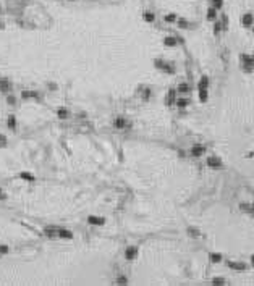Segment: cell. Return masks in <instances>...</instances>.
<instances>
[{
	"label": "cell",
	"mask_w": 254,
	"mask_h": 286,
	"mask_svg": "<svg viewBox=\"0 0 254 286\" xmlns=\"http://www.w3.org/2000/svg\"><path fill=\"white\" fill-rule=\"evenodd\" d=\"M21 99H23V100H29V99H36V100H39L41 99V96H39V92L37 91H32V89H23L21 91Z\"/></svg>",
	"instance_id": "cell-1"
},
{
	"label": "cell",
	"mask_w": 254,
	"mask_h": 286,
	"mask_svg": "<svg viewBox=\"0 0 254 286\" xmlns=\"http://www.w3.org/2000/svg\"><path fill=\"white\" fill-rule=\"evenodd\" d=\"M10 91H11L10 79H6V78H0V92H2V94H8Z\"/></svg>",
	"instance_id": "cell-2"
},
{
	"label": "cell",
	"mask_w": 254,
	"mask_h": 286,
	"mask_svg": "<svg viewBox=\"0 0 254 286\" xmlns=\"http://www.w3.org/2000/svg\"><path fill=\"white\" fill-rule=\"evenodd\" d=\"M6 128H8L10 131H16L18 121H16V117L15 115H8V118H6Z\"/></svg>",
	"instance_id": "cell-3"
},
{
	"label": "cell",
	"mask_w": 254,
	"mask_h": 286,
	"mask_svg": "<svg viewBox=\"0 0 254 286\" xmlns=\"http://www.w3.org/2000/svg\"><path fill=\"white\" fill-rule=\"evenodd\" d=\"M57 238H60V239H71L73 238V233L70 231V230H67V228H58Z\"/></svg>",
	"instance_id": "cell-4"
},
{
	"label": "cell",
	"mask_w": 254,
	"mask_h": 286,
	"mask_svg": "<svg viewBox=\"0 0 254 286\" xmlns=\"http://www.w3.org/2000/svg\"><path fill=\"white\" fill-rule=\"evenodd\" d=\"M42 233H44L47 238H57L58 228H55V226H45L44 230H42Z\"/></svg>",
	"instance_id": "cell-5"
},
{
	"label": "cell",
	"mask_w": 254,
	"mask_h": 286,
	"mask_svg": "<svg viewBox=\"0 0 254 286\" xmlns=\"http://www.w3.org/2000/svg\"><path fill=\"white\" fill-rule=\"evenodd\" d=\"M19 178L23 181H26V183H34V181H36V176H34L32 173H28V171H21Z\"/></svg>",
	"instance_id": "cell-6"
},
{
	"label": "cell",
	"mask_w": 254,
	"mask_h": 286,
	"mask_svg": "<svg viewBox=\"0 0 254 286\" xmlns=\"http://www.w3.org/2000/svg\"><path fill=\"white\" fill-rule=\"evenodd\" d=\"M136 255H138V249H136V247H126V251H125V257H126L128 260H133Z\"/></svg>",
	"instance_id": "cell-7"
},
{
	"label": "cell",
	"mask_w": 254,
	"mask_h": 286,
	"mask_svg": "<svg viewBox=\"0 0 254 286\" xmlns=\"http://www.w3.org/2000/svg\"><path fill=\"white\" fill-rule=\"evenodd\" d=\"M88 221L91 225H104L105 223V220L102 218V217H94V215H91L89 218H88Z\"/></svg>",
	"instance_id": "cell-8"
},
{
	"label": "cell",
	"mask_w": 254,
	"mask_h": 286,
	"mask_svg": "<svg viewBox=\"0 0 254 286\" xmlns=\"http://www.w3.org/2000/svg\"><path fill=\"white\" fill-rule=\"evenodd\" d=\"M252 15H251V13H246V15H243L241 16V23L244 24V26H251L252 24Z\"/></svg>",
	"instance_id": "cell-9"
},
{
	"label": "cell",
	"mask_w": 254,
	"mask_h": 286,
	"mask_svg": "<svg viewBox=\"0 0 254 286\" xmlns=\"http://www.w3.org/2000/svg\"><path fill=\"white\" fill-rule=\"evenodd\" d=\"M57 117H58L60 120H67V118L70 117V110H67V109H63V107H62V109L57 110Z\"/></svg>",
	"instance_id": "cell-10"
},
{
	"label": "cell",
	"mask_w": 254,
	"mask_h": 286,
	"mask_svg": "<svg viewBox=\"0 0 254 286\" xmlns=\"http://www.w3.org/2000/svg\"><path fill=\"white\" fill-rule=\"evenodd\" d=\"M207 165L212 168H218L220 167V160H217L215 157H210V159H207Z\"/></svg>",
	"instance_id": "cell-11"
},
{
	"label": "cell",
	"mask_w": 254,
	"mask_h": 286,
	"mask_svg": "<svg viewBox=\"0 0 254 286\" xmlns=\"http://www.w3.org/2000/svg\"><path fill=\"white\" fill-rule=\"evenodd\" d=\"M115 128H117V130H125V128H126L125 118H117L115 120Z\"/></svg>",
	"instance_id": "cell-12"
},
{
	"label": "cell",
	"mask_w": 254,
	"mask_h": 286,
	"mask_svg": "<svg viewBox=\"0 0 254 286\" xmlns=\"http://www.w3.org/2000/svg\"><path fill=\"white\" fill-rule=\"evenodd\" d=\"M204 152H206V149H204L202 146H196V147H193V151H191V154H193V155H196V157L202 155Z\"/></svg>",
	"instance_id": "cell-13"
},
{
	"label": "cell",
	"mask_w": 254,
	"mask_h": 286,
	"mask_svg": "<svg viewBox=\"0 0 254 286\" xmlns=\"http://www.w3.org/2000/svg\"><path fill=\"white\" fill-rule=\"evenodd\" d=\"M143 18H144L146 21H149V23H152V21L156 19V16H154V13H151V11H146L144 15H143Z\"/></svg>",
	"instance_id": "cell-14"
},
{
	"label": "cell",
	"mask_w": 254,
	"mask_h": 286,
	"mask_svg": "<svg viewBox=\"0 0 254 286\" xmlns=\"http://www.w3.org/2000/svg\"><path fill=\"white\" fill-rule=\"evenodd\" d=\"M117 284H122V286L128 284V278H126V276H118L117 278Z\"/></svg>",
	"instance_id": "cell-15"
},
{
	"label": "cell",
	"mask_w": 254,
	"mask_h": 286,
	"mask_svg": "<svg viewBox=\"0 0 254 286\" xmlns=\"http://www.w3.org/2000/svg\"><path fill=\"white\" fill-rule=\"evenodd\" d=\"M164 44H165V45H175V44H176V39H173V37H165Z\"/></svg>",
	"instance_id": "cell-16"
},
{
	"label": "cell",
	"mask_w": 254,
	"mask_h": 286,
	"mask_svg": "<svg viewBox=\"0 0 254 286\" xmlns=\"http://www.w3.org/2000/svg\"><path fill=\"white\" fill-rule=\"evenodd\" d=\"M8 251H10V247L6 244H0V254H8Z\"/></svg>",
	"instance_id": "cell-17"
},
{
	"label": "cell",
	"mask_w": 254,
	"mask_h": 286,
	"mask_svg": "<svg viewBox=\"0 0 254 286\" xmlns=\"http://www.w3.org/2000/svg\"><path fill=\"white\" fill-rule=\"evenodd\" d=\"M6 102H8V105H15L16 104V99L13 97V96H8V97H6Z\"/></svg>",
	"instance_id": "cell-18"
},
{
	"label": "cell",
	"mask_w": 254,
	"mask_h": 286,
	"mask_svg": "<svg viewBox=\"0 0 254 286\" xmlns=\"http://www.w3.org/2000/svg\"><path fill=\"white\" fill-rule=\"evenodd\" d=\"M207 18H209V19H214V18H215V8H210V10H209Z\"/></svg>",
	"instance_id": "cell-19"
},
{
	"label": "cell",
	"mask_w": 254,
	"mask_h": 286,
	"mask_svg": "<svg viewBox=\"0 0 254 286\" xmlns=\"http://www.w3.org/2000/svg\"><path fill=\"white\" fill-rule=\"evenodd\" d=\"M178 91H180V92H186V91H188V84H181L180 88H178Z\"/></svg>",
	"instance_id": "cell-20"
},
{
	"label": "cell",
	"mask_w": 254,
	"mask_h": 286,
	"mask_svg": "<svg viewBox=\"0 0 254 286\" xmlns=\"http://www.w3.org/2000/svg\"><path fill=\"white\" fill-rule=\"evenodd\" d=\"M0 146H6V138L0 134Z\"/></svg>",
	"instance_id": "cell-21"
},
{
	"label": "cell",
	"mask_w": 254,
	"mask_h": 286,
	"mask_svg": "<svg viewBox=\"0 0 254 286\" xmlns=\"http://www.w3.org/2000/svg\"><path fill=\"white\" fill-rule=\"evenodd\" d=\"M230 267L238 268V270H244V265H236V263H230Z\"/></svg>",
	"instance_id": "cell-22"
},
{
	"label": "cell",
	"mask_w": 254,
	"mask_h": 286,
	"mask_svg": "<svg viewBox=\"0 0 254 286\" xmlns=\"http://www.w3.org/2000/svg\"><path fill=\"white\" fill-rule=\"evenodd\" d=\"M214 6H215V8H220V6H222V0H214Z\"/></svg>",
	"instance_id": "cell-23"
},
{
	"label": "cell",
	"mask_w": 254,
	"mask_h": 286,
	"mask_svg": "<svg viewBox=\"0 0 254 286\" xmlns=\"http://www.w3.org/2000/svg\"><path fill=\"white\" fill-rule=\"evenodd\" d=\"M212 283H214V284H223V280H222V278H215Z\"/></svg>",
	"instance_id": "cell-24"
},
{
	"label": "cell",
	"mask_w": 254,
	"mask_h": 286,
	"mask_svg": "<svg viewBox=\"0 0 254 286\" xmlns=\"http://www.w3.org/2000/svg\"><path fill=\"white\" fill-rule=\"evenodd\" d=\"M210 257H212V262H218V260H220V255H215V254H212Z\"/></svg>",
	"instance_id": "cell-25"
},
{
	"label": "cell",
	"mask_w": 254,
	"mask_h": 286,
	"mask_svg": "<svg viewBox=\"0 0 254 286\" xmlns=\"http://www.w3.org/2000/svg\"><path fill=\"white\" fill-rule=\"evenodd\" d=\"M176 102H178V105H181V107L186 105V100H185V99H180V100H176Z\"/></svg>",
	"instance_id": "cell-26"
},
{
	"label": "cell",
	"mask_w": 254,
	"mask_h": 286,
	"mask_svg": "<svg viewBox=\"0 0 254 286\" xmlns=\"http://www.w3.org/2000/svg\"><path fill=\"white\" fill-rule=\"evenodd\" d=\"M165 19H167V21H173V19H175V15H168Z\"/></svg>",
	"instance_id": "cell-27"
},
{
	"label": "cell",
	"mask_w": 254,
	"mask_h": 286,
	"mask_svg": "<svg viewBox=\"0 0 254 286\" xmlns=\"http://www.w3.org/2000/svg\"><path fill=\"white\" fill-rule=\"evenodd\" d=\"M0 29H3V24L2 23H0Z\"/></svg>",
	"instance_id": "cell-28"
},
{
	"label": "cell",
	"mask_w": 254,
	"mask_h": 286,
	"mask_svg": "<svg viewBox=\"0 0 254 286\" xmlns=\"http://www.w3.org/2000/svg\"><path fill=\"white\" fill-rule=\"evenodd\" d=\"M252 263H254V257H252Z\"/></svg>",
	"instance_id": "cell-29"
},
{
	"label": "cell",
	"mask_w": 254,
	"mask_h": 286,
	"mask_svg": "<svg viewBox=\"0 0 254 286\" xmlns=\"http://www.w3.org/2000/svg\"><path fill=\"white\" fill-rule=\"evenodd\" d=\"M70 2H75V0H70Z\"/></svg>",
	"instance_id": "cell-30"
},
{
	"label": "cell",
	"mask_w": 254,
	"mask_h": 286,
	"mask_svg": "<svg viewBox=\"0 0 254 286\" xmlns=\"http://www.w3.org/2000/svg\"><path fill=\"white\" fill-rule=\"evenodd\" d=\"M24 2H28V0H24Z\"/></svg>",
	"instance_id": "cell-31"
}]
</instances>
